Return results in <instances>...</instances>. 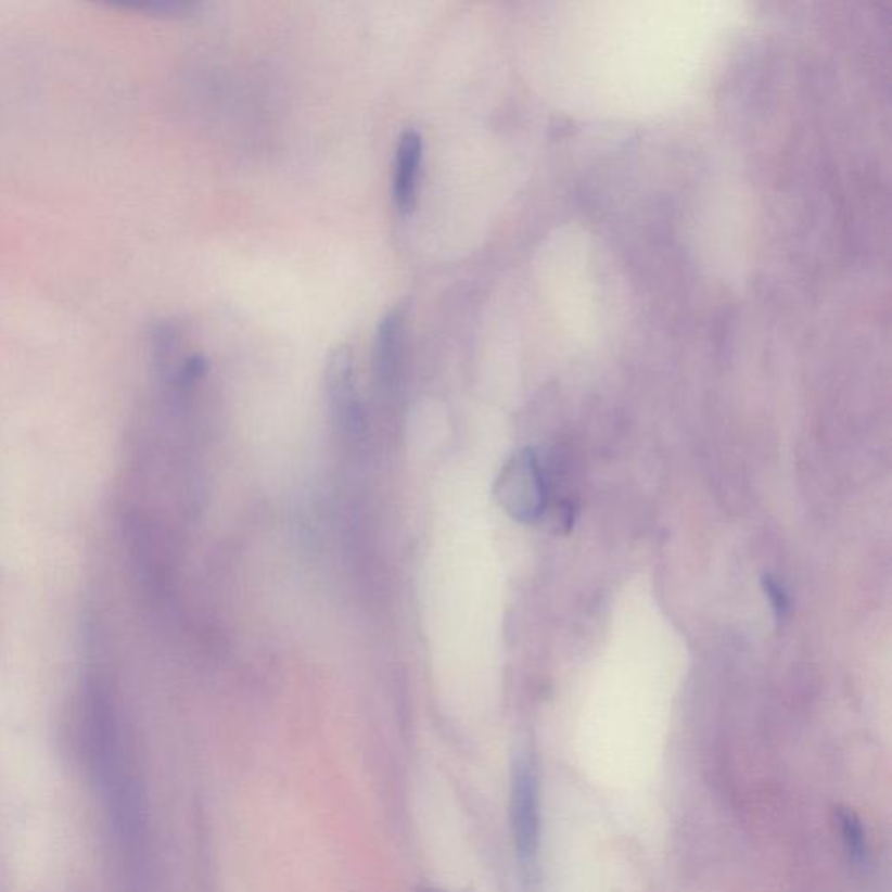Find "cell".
Here are the masks:
<instances>
[{"label":"cell","instance_id":"6","mask_svg":"<svg viewBox=\"0 0 892 892\" xmlns=\"http://www.w3.org/2000/svg\"><path fill=\"white\" fill-rule=\"evenodd\" d=\"M839 825L842 831L845 849L854 863H863L866 857V837L862 819L851 808L842 807L839 811Z\"/></svg>","mask_w":892,"mask_h":892},{"label":"cell","instance_id":"3","mask_svg":"<svg viewBox=\"0 0 892 892\" xmlns=\"http://www.w3.org/2000/svg\"><path fill=\"white\" fill-rule=\"evenodd\" d=\"M324 390L336 424L341 425L345 433H361L362 408L354 380L353 354L347 347H336L328 356Z\"/></svg>","mask_w":892,"mask_h":892},{"label":"cell","instance_id":"5","mask_svg":"<svg viewBox=\"0 0 892 892\" xmlns=\"http://www.w3.org/2000/svg\"><path fill=\"white\" fill-rule=\"evenodd\" d=\"M424 155V140L417 129L410 128L399 137L394 160L393 195L399 212L410 213L416 206L420 166Z\"/></svg>","mask_w":892,"mask_h":892},{"label":"cell","instance_id":"8","mask_svg":"<svg viewBox=\"0 0 892 892\" xmlns=\"http://www.w3.org/2000/svg\"><path fill=\"white\" fill-rule=\"evenodd\" d=\"M429 892H433V891H429Z\"/></svg>","mask_w":892,"mask_h":892},{"label":"cell","instance_id":"7","mask_svg":"<svg viewBox=\"0 0 892 892\" xmlns=\"http://www.w3.org/2000/svg\"><path fill=\"white\" fill-rule=\"evenodd\" d=\"M762 586H764L765 595L769 597L774 615L781 623L790 614V598H788L787 589L782 588V584H779L773 575H764Z\"/></svg>","mask_w":892,"mask_h":892},{"label":"cell","instance_id":"4","mask_svg":"<svg viewBox=\"0 0 892 892\" xmlns=\"http://www.w3.org/2000/svg\"><path fill=\"white\" fill-rule=\"evenodd\" d=\"M405 328L407 313L399 305L380 321L377 330L373 373L382 393H394L398 387L405 356Z\"/></svg>","mask_w":892,"mask_h":892},{"label":"cell","instance_id":"1","mask_svg":"<svg viewBox=\"0 0 892 892\" xmlns=\"http://www.w3.org/2000/svg\"><path fill=\"white\" fill-rule=\"evenodd\" d=\"M495 500L518 523H535L548 509V482L532 448L517 451L500 469Z\"/></svg>","mask_w":892,"mask_h":892},{"label":"cell","instance_id":"2","mask_svg":"<svg viewBox=\"0 0 892 892\" xmlns=\"http://www.w3.org/2000/svg\"><path fill=\"white\" fill-rule=\"evenodd\" d=\"M511 819L520 862L532 868L539 851V790L531 760L522 759L514 765Z\"/></svg>","mask_w":892,"mask_h":892}]
</instances>
